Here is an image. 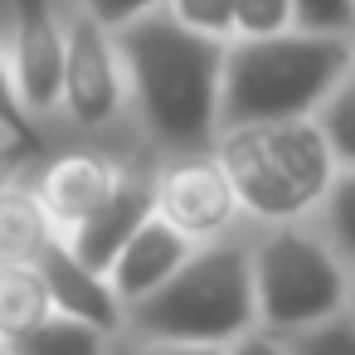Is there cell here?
Returning a JSON list of instances; mask_svg holds the SVG:
<instances>
[{"label":"cell","mask_w":355,"mask_h":355,"mask_svg":"<svg viewBox=\"0 0 355 355\" xmlns=\"http://www.w3.org/2000/svg\"><path fill=\"white\" fill-rule=\"evenodd\" d=\"M10 83L20 112L40 127L44 146L59 122V73H64V30L59 0H10Z\"/></svg>","instance_id":"obj_8"},{"label":"cell","mask_w":355,"mask_h":355,"mask_svg":"<svg viewBox=\"0 0 355 355\" xmlns=\"http://www.w3.org/2000/svg\"><path fill=\"white\" fill-rule=\"evenodd\" d=\"M137 156H151V151L146 146H98V141H59V146H49L25 175V190L40 205L49 234L64 243L117 190L122 171Z\"/></svg>","instance_id":"obj_6"},{"label":"cell","mask_w":355,"mask_h":355,"mask_svg":"<svg viewBox=\"0 0 355 355\" xmlns=\"http://www.w3.org/2000/svg\"><path fill=\"white\" fill-rule=\"evenodd\" d=\"M175 25L205 35V40H234V0H166Z\"/></svg>","instance_id":"obj_17"},{"label":"cell","mask_w":355,"mask_h":355,"mask_svg":"<svg viewBox=\"0 0 355 355\" xmlns=\"http://www.w3.org/2000/svg\"><path fill=\"white\" fill-rule=\"evenodd\" d=\"M35 272H40V282H44V292H49V306H54L59 316H73V321H83V326H98V331L117 336L122 306L112 302L107 282H103L98 272H88L83 263H73V253H69L59 239H49V248L40 253Z\"/></svg>","instance_id":"obj_11"},{"label":"cell","mask_w":355,"mask_h":355,"mask_svg":"<svg viewBox=\"0 0 355 355\" xmlns=\"http://www.w3.org/2000/svg\"><path fill=\"white\" fill-rule=\"evenodd\" d=\"M35 161H40V151L20 146V141H10V137H0V195L15 190V185L30 175V166H35Z\"/></svg>","instance_id":"obj_22"},{"label":"cell","mask_w":355,"mask_h":355,"mask_svg":"<svg viewBox=\"0 0 355 355\" xmlns=\"http://www.w3.org/2000/svg\"><path fill=\"white\" fill-rule=\"evenodd\" d=\"M243 224L272 229V224H297L306 219L321 195L331 190L336 161L326 141L316 137L311 117L302 122H263V127H224L209 141Z\"/></svg>","instance_id":"obj_4"},{"label":"cell","mask_w":355,"mask_h":355,"mask_svg":"<svg viewBox=\"0 0 355 355\" xmlns=\"http://www.w3.org/2000/svg\"><path fill=\"white\" fill-rule=\"evenodd\" d=\"M219 355H282V340L253 326V331H243L239 340H229V345H224Z\"/></svg>","instance_id":"obj_24"},{"label":"cell","mask_w":355,"mask_h":355,"mask_svg":"<svg viewBox=\"0 0 355 355\" xmlns=\"http://www.w3.org/2000/svg\"><path fill=\"white\" fill-rule=\"evenodd\" d=\"M350 78H355L350 35L282 30L268 40H229L219 69V132L302 122Z\"/></svg>","instance_id":"obj_2"},{"label":"cell","mask_w":355,"mask_h":355,"mask_svg":"<svg viewBox=\"0 0 355 355\" xmlns=\"http://www.w3.org/2000/svg\"><path fill=\"white\" fill-rule=\"evenodd\" d=\"M190 239H180L171 224H161L156 214L117 248V258L107 263V272H103V282H107V292H112V302L127 311V306H137L141 297H151L185 258H190Z\"/></svg>","instance_id":"obj_10"},{"label":"cell","mask_w":355,"mask_h":355,"mask_svg":"<svg viewBox=\"0 0 355 355\" xmlns=\"http://www.w3.org/2000/svg\"><path fill=\"white\" fill-rule=\"evenodd\" d=\"M44 316H54V306H49V292L40 282V272H30V268H0V345L20 340Z\"/></svg>","instance_id":"obj_14"},{"label":"cell","mask_w":355,"mask_h":355,"mask_svg":"<svg viewBox=\"0 0 355 355\" xmlns=\"http://www.w3.org/2000/svg\"><path fill=\"white\" fill-rule=\"evenodd\" d=\"M151 214L190 243L224 239L243 224L239 200L214 161V151H175L151 166Z\"/></svg>","instance_id":"obj_7"},{"label":"cell","mask_w":355,"mask_h":355,"mask_svg":"<svg viewBox=\"0 0 355 355\" xmlns=\"http://www.w3.org/2000/svg\"><path fill=\"white\" fill-rule=\"evenodd\" d=\"M253 224H239L224 239L195 243L190 258L137 306L122 311V336L161 345H205L224 350L253 331V272H248Z\"/></svg>","instance_id":"obj_3"},{"label":"cell","mask_w":355,"mask_h":355,"mask_svg":"<svg viewBox=\"0 0 355 355\" xmlns=\"http://www.w3.org/2000/svg\"><path fill=\"white\" fill-rule=\"evenodd\" d=\"M151 166H156V156H137L127 171H122V180H117V190L64 239V248L73 253V263H83L88 272H107V263L117 258V248L151 219Z\"/></svg>","instance_id":"obj_9"},{"label":"cell","mask_w":355,"mask_h":355,"mask_svg":"<svg viewBox=\"0 0 355 355\" xmlns=\"http://www.w3.org/2000/svg\"><path fill=\"white\" fill-rule=\"evenodd\" d=\"M350 117H355V78L340 83V88L311 112V127H316V137L326 141L336 171H355V127H350Z\"/></svg>","instance_id":"obj_15"},{"label":"cell","mask_w":355,"mask_h":355,"mask_svg":"<svg viewBox=\"0 0 355 355\" xmlns=\"http://www.w3.org/2000/svg\"><path fill=\"white\" fill-rule=\"evenodd\" d=\"M248 272H253V326L268 336H292L350 311V268L326 248V239L306 219L272 229L253 224Z\"/></svg>","instance_id":"obj_5"},{"label":"cell","mask_w":355,"mask_h":355,"mask_svg":"<svg viewBox=\"0 0 355 355\" xmlns=\"http://www.w3.org/2000/svg\"><path fill=\"white\" fill-rule=\"evenodd\" d=\"M292 30L350 35L355 30V0H292Z\"/></svg>","instance_id":"obj_20"},{"label":"cell","mask_w":355,"mask_h":355,"mask_svg":"<svg viewBox=\"0 0 355 355\" xmlns=\"http://www.w3.org/2000/svg\"><path fill=\"white\" fill-rule=\"evenodd\" d=\"M132 132L151 156L209 151L219 132V69L224 40H205L171 20V10H151L122 30H112Z\"/></svg>","instance_id":"obj_1"},{"label":"cell","mask_w":355,"mask_h":355,"mask_svg":"<svg viewBox=\"0 0 355 355\" xmlns=\"http://www.w3.org/2000/svg\"><path fill=\"white\" fill-rule=\"evenodd\" d=\"M49 224L40 214V205L30 200L25 180L15 190L0 195V268H30L40 263V253L49 248Z\"/></svg>","instance_id":"obj_12"},{"label":"cell","mask_w":355,"mask_h":355,"mask_svg":"<svg viewBox=\"0 0 355 355\" xmlns=\"http://www.w3.org/2000/svg\"><path fill=\"white\" fill-rule=\"evenodd\" d=\"M292 30V0H234V40H268Z\"/></svg>","instance_id":"obj_18"},{"label":"cell","mask_w":355,"mask_h":355,"mask_svg":"<svg viewBox=\"0 0 355 355\" xmlns=\"http://www.w3.org/2000/svg\"><path fill=\"white\" fill-rule=\"evenodd\" d=\"M277 340H282V355H355V316L340 311L331 321H316V326L277 336Z\"/></svg>","instance_id":"obj_16"},{"label":"cell","mask_w":355,"mask_h":355,"mask_svg":"<svg viewBox=\"0 0 355 355\" xmlns=\"http://www.w3.org/2000/svg\"><path fill=\"white\" fill-rule=\"evenodd\" d=\"M73 6H78L83 15H93L103 30H122V25H132V20L161 10L166 0H73Z\"/></svg>","instance_id":"obj_21"},{"label":"cell","mask_w":355,"mask_h":355,"mask_svg":"<svg viewBox=\"0 0 355 355\" xmlns=\"http://www.w3.org/2000/svg\"><path fill=\"white\" fill-rule=\"evenodd\" d=\"M0 355H6V350H0Z\"/></svg>","instance_id":"obj_25"},{"label":"cell","mask_w":355,"mask_h":355,"mask_svg":"<svg viewBox=\"0 0 355 355\" xmlns=\"http://www.w3.org/2000/svg\"><path fill=\"white\" fill-rule=\"evenodd\" d=\"M112 355H219L205 345H161V340H137V336H112Z\"/></svg>","instance_id":"obj_23"},{"label":"cell","mask_w":355,"mask_h":355,"mask_svg":"<svg viewBox=\"0 0 355 355\" xmlns=\"http://www.w3.org/2000/svg\"><path fill=\"white\" fill-rule=\"evenodd\" d=\"M0 137H10V141H20V146H30V151H49L44 146V137H40V127L20 112V103H15V83H10V54H6V40H0Z\"/></svg>","instance_id":"obj_19"},{"label":"cell","mask_w":355,"mask_h":355,"mask_svg":"<svg viewBox=\"0 0 355 355\" xmlns=\"http://www.w3.org/2000/svg\"><path fill=\"white\" fill-rule=\"evenodd\" d=\"M0 350H6V355H112V336L54 311L35 331H25L20 340L0 345Z\"/></svg>","instance_id":"obj_13"}]
</instances>
